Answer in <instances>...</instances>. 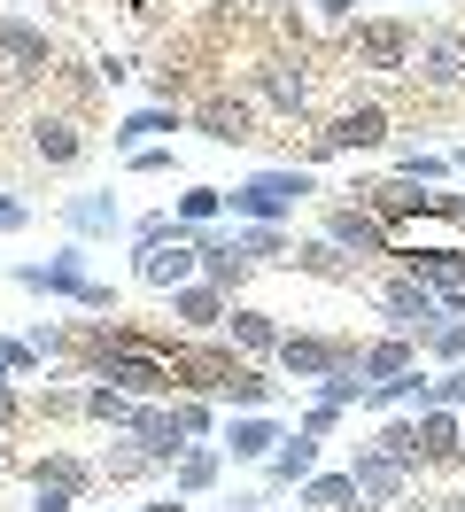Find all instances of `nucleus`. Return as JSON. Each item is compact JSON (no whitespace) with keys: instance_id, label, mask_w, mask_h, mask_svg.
Wrapping results in <instances>:
<instances>
[{"instance_id":"nucleus-1","label":"nucleus","mask_w":465,"mask_h":512,"mask_svg":"<svg viewBox=\"0 0 465 512\" xmlns=\"http://www.w3.org/2000/svg\"><path fill=\"white\" fill-rule=\"evenodd\" d=\"M303 202H318V171L310 163H264V171H248V179L225 187L233 225H287Z\"/></svg>"},{"instance_id":"nucleus-2","label":"nucleus","mask_w":465,"mask_h":512,"mask_svg":"<svg viewBox=\"0 0 465 512\" xmlns=\"http://www.w3.org/2000/svg\"><path fill=\"white\" fill-rule=\"evenodd\" d=\"M16 288L55 295V303H78V311H109V319H117V288L86 272V249H78V241H70V249H55L47 264H16Z\"/></svg>"},{"instance_id":"nucleus-3","label":"nucleus","mask_w":465,"mask_h":512,"mask_svg":"<svg viewBox=\"0 0 465 512\" xmlns=\"http://www.w3.org/2000/svg\"><path fill=\"white\" fill-rule=\"evenodd\" d=\"M419 55V32L403 24V16H357L349 24V63L372 70V78H403Z\"/></svg>"},{"instance_id":"nucleus-4","label":"nucleus","mask_w":465,"mask_h":512,"mask_svg":"<svg viewBox=\"0 0 465 512\" xmlns=\"http://www.w3.org/2000/svg\"><path fill=\"white\" fill-rule=\"evenodd\" d=\"M365 148H388V109H380V101H357V109H341V117H326V125L310 132L303 163L318 171L326 156H365Z\"/></svg>"},{"instance_id":"nucleus-5","label":"nucleus","mask_w":465,"mask_h":512,"mask_svg":"<svg viewBox=\"0 0 465 512\" xmlns=\"http://www.w3.org/2000/svg\"><path fill=\"white\" fill-rule=\"evenodd\" d=\"M279 373H287V381H326V373H349V365H357V342H341V334H279Z\"/></svg>"},{"instance_id":"nucleus-6","label":"nucleus","mask_w":465,"mask_h":512,"mask_svg":"<svg viewBox=\"0 0 465 512\" xmlns=\"http://www.w3.org/2000/svg\"><path fill=\"white\" fill-rule=\"evenodd\" d=\"M380 311H388V334H411V342H427L434 326L450 319V311L434 303V288H419L411 272H396V280H380Z\"/></svg>"},{"instance_id":"nucleus-7","label":"nucleus","mask_w":465,"mask_h":512,"mask_svg":"<svg viewBox=\"0 0 465 512\" xmlns=\"http://www.w3.org/2000/svg\"><path fill=\"white\" fill-rule=\"evenodd\" d=\"M132 272L148 280V288H186V280H202V256H194V225L171 233V241H148V249H132Z\"/></svg>"},{"instance_id":"nucleus-8","label":"nucleus","mask_w":465,"mask_h":512,"mask_svg":"<svg viewBox=\"0 0 465 512\" xmlns=\"http://www.w3.org/2000/svg\"><path fill=\"white\" fill-rule=\"evenodd\" d=\"M326 241H334L341 256H357V264H365V256H396L388 249V225L372 218L365 202H326Z\"/></svg>"},{"instance_id":"nucleus-9","label":"nucleus","mask_w":465,"mask_h":512,"mask_svg":"<svg viewBox=\"0 0 465 512\" xmlns=\"http://www.w3.org/2000/svg\"><path fill=\"white\" fill-rule=\"evenodd\" d=\"M186 125L202 132V140H217V148H248V140H256V101L248 94H210Z\"/></svg>"},{"instance_id":"nucleus-10","label":"nucleus","mask_w":465,"mask_h":512,"mask_svg":"<svg viewBox=\"0 0 465 512\" xmlns=\"http://www.w3.org/2000/svg\"><path fill=\"white\" fill-rule=\"evenodd\" d=\"M279 443H287L279 412H233L225 427H217V450H225V458H241V466H264Z\"/></svg>"},{"instance_id":"nucleus-11","label":"nucleus","mask_w":465,"mask_h":512,"mask_svg":"<svg viewBox=\"0 0 465 512\" xmlns=\"http://www.w3.org/2000/svg\"><path fill=\"white\" fill-rule=\"evenodd\" d=\"M411 78L434 86V94H450L465 86V32H419V55H411Z\"/></svg>"},{"instance_id":"nucleus-12","label":"nucleus","mask_w":465,"mask_h":512,"mask_svg":"<svg viewBox=\"0 0 465 512\" xmlns=\"http://www.w3.org/2000/svg\"><path fill=\"white\" fill-rule=\"evenodd\" d=\"M0 63L16 70V78H39V70L55 63V32L31 24V16H0Z\"/></svg>"},{"instance_id":"nucleus-13","label":"nucleus","mask_w":465,"mask_h":512,"mask_svg":"<svg viewBox=\"0 0 465 512\" xmlns=\"http://www.w3.org/2000/svg\"><path fill=\"white\" fill-rule=\"evenodd\" d=\"M349 481H357V497H365V512H388L396 505V497H411V489H419V481L403 474V466H388V458H380V450H357V458H349Z\"/></svg>"},{"instance_id":"nucleus-14","label":"nucleus","mask_w":465,"mask_h":512,"mask_svg":"<svg viewBox=\"0 0 465 512\" xmlns=\"http://www.w3.org/2000/svg\"><path fill=\"white\" fill-rule=\"evenodd\" d=\"M124 435H132V443L148 450V458H155V466H163V474H171V458H179V450L194 443V435H186V427H179V412H171V404H140Z\"/></svg>"},{"instance_id":"nucleus-15","label":"nucleus","mask_w":465,"mask_h":512,"mask_svg":"<svg viewBox=\"0 0 465 512\" xmlns=\"http://www.w3.org/2000/svg\"><path fill=\"white\" fill-rule=\"evenodd\" d=\"M403 272H411L419 288H434V303H442V311H465V249H427V256H403Z\"/></svg>"},{"instance_id":"nucleus-16","label":"nucleus","mask_w":465,"mask_h":512,"mask_svg":"<svg viewBox=\"0 0 465 512\" xmlns=\"http://www.w3.org/2000/svg\"><path fill=\"white\" fill-rule=\"evenodd\" d=\"M248 94L264 109H279V117H310V78L295 63H256L248 70Z\"/></svg>"},{"instance_id":"nucleus-17","label":"nucleus","mask_w":465,"mask_h":512,"mask_svg":"<svg viewBox=\"0 0 465 512\" xmlns=\"http://www.w3.org/2000/svg\"><path fill=\"white\" fill-rule=\"evenodd\" d=\"M225 311H233V295L210 288V280L171 288V326H179V334H217V326H225Z\"/></svg>"},{"instance_id":"nucleus-18","label":"nucleus","mask_w":465,"mask_h":512,"mask_svg":"<svg viewBox=\"0 0 465 512\" xmlns=\"http://www.w3.org/2000/svg\"><path fill=\"white\" fill-rule=\"evenodd\" d=\"M194 256H202V280H210V288H248V272H256V256H241V241H233V233H210V225H202V233H194Z\"/></svg>"},{"instance_id":"nucleus-19","label":"nucleus","mask_w":465,"mask_h":512,"mask_svg":"<svg viewBox=\"0 0 465 512\" xmlns=\"http://www.w3.org/2000/svg\"><path fill=\"white\" fill-rule=\"evenodd\" d=\"M171 132H186V109L179 101H148V109H132V117H117V140L124 156H140V148H155V140H171Z\"/></svg>"},{"instance_id":"nucleus-20","label":"nucleus","mask_w":465,"mask_h":512,"mask_svg":"<svg viewBox=\"0 0 465 512\" xmlns=\"http://www.w3.org/2000/svg\"><path fill=\"white\" fill-rule=\"evenodd\" d=\"M31 156L47 163V171L86 163V125H78V117H31Z\"/></svg>"},{"instance_id":"nucleus-21","label":"nucleus","mask_w":465,"mask_h":512,"mask_svg":"<svg viewBox=\"0 0 465 512\" xmlns=\"http://www.w3.org/2000/svg\"><path fill=\"white\" fill-rule=\"evenodd\" d=\"M419 365V342L411 334H380V342H357V381L380 388V381H396V373H411Z\"/></svg>"},{"instance_id":"nucleus-22","label":"nucleus","mask_w":465,"mask_h":512,"mask_svg":"<svg viewBox=\"0 0 465 512\" xmlns=\"http://www.w3.org/2000/svg\"><path fill=\"white\" fill-rule=\"evenodd\" d=\"M318 474V435H303V427H287V443L264 458V481L272 489H303V481Z\"/></svg>"},{"instance_id":"nucleus-23","label":"nucleus","mask_w":465,"mask_h":512,"mask_svg":"<svg viewBox=\"0 0 465 512\" xmlns=\"http://www.w3.org/2000/svg\"><path fill=\"white\" fill-rule=\"evenodd\" d=\"M295 505H303V512H365V497H357L349 466H318V474L295 489Z\"/></svg>"},{"instance_id":"nucleus-24","label":"nucleus","mask_w":465,"mask_h":512,"mask_svg":"<svg viewBox=\"0 0 465 512\" xmlns=\"http://www.w3.org/2000/svg\"><path fill=\"white\" fill-rule=\"evenodd\" d=\"M225 334H233V350H241V357H272L287 326H279L272 311H256V303H233V311H225Z\"/></svg>"},{"instance_id":"nucleus-25","label":"nucleus","mask_w":465,"mask_h":512,"mask_svg":"<svg viewBox=\"0 0 465 512\" xmlns=\"http://www.w3.org/2000/svg\"><path fill=\"white\" fill-rule=\"evenodd\" d=\"M411 419H419V450H427V466H458V458H465V427H458V412L427 404V412H411Z\"/></svg>"},{"instance_id":"nucleus-26","label":"nucleus","mask_w":465,"mask_h":512,"mask_svg":"<svg viewBox=\"0 0 465 512\" xmlns=\"http://www.w3.org/2000/svg\"><path fill=\"white\" fill-rule=\"evenodd\" d=\"M62 225H70L78 241H109L124 225V210H117V194H70V202H62Z\"/></svg>"},{"instance_id":"nucleus-27","label":"nucleus","mask_w":465,"mask_h":512,"mask_svg":"<svg viewBox=\"0 0 465 512\" xmlns=\"http://www.w3.org/2000/svg\"><path fill=\"white\" fill-rule=\"evenodd\" d=\"M217 474H225V450H217V443H186L179 458H171V489H179V497L217 489Z\"/></svg>"},{"instance_id":"nucleus-28","label":"nucleus","mask_w":465,"mask_h":512,"mask_svg":"<svg viewBox=\"0 0 465 512\" xmlns=\"http://www.w3.org/2000/svg\"><path fill=\"white\" fill-rule=\"evenodd\" d=\"M217 404H225V412H279V381H272V373H256V365H241L233 381L217 388Z\"/></svg>"},{"instance_id":"nucleus-29","label":"nucleus","mask_w":465,"mask_h":512,"mask_svg":"<svg viewBox=\"0 0 465 512\" xmlns=\"http://www.w3.org/2000/svg\"><path fill=\"white\" fill-rule=\"evenodd\" d=\"M372 450H380L388 466H403V474H411V481L427 474V450H419V419H388V427L372 435Z\"/></svg>"},{"instance_id":"nucleus-30","label":"nucleus","mask_w":465,"mask_h":512,"mask_svg":"<svg viewBox=\"0 0 465 512\" xmlns=\"http://www.w3.org/2000/svg\"><path fill=\"white\" fill-rule=\"evenodd\" d=\"M31 481H55V489H70V497H93V481H101V466H86L78 450H47L39 458V474Z\"/></svg>"},{"instance_id":"nucleus-31","label":"nucleus","mask_w":465,"mask_h":512,"mask_svg":"<svg viewBox=\"0 0 465 512\" xmlns=\"http://www.w3.org/2000/svg\"><path fill=\"white\" fill-rule=\"evenodd\" d=\"M132 412H140V404H132L124 388H109V381H86V419H93V427H132Z\"/></svg>"},{"instance_id":"nucleus-32","label":"nucleus","mask_w":465,"mask_h":512,"mask_svg":"<svg viewBox=\"0 0 465 512\" xmlns=\"http://www.w3.org/2000/svg\"><path fill=\"white\" fill-rule=\"evenodd\" d=\"M171 218L194 225V233H202V225H217V218H225V187H186L179 202H171Z\"/></svg>"},{"instance_id":"nucleus-33","label":"nucleus","mask_w":465,"mask_h":512,"mask_svg":"<svg viewBox=\"0 0 465 512\" xmlns=\"http://www.w3.org/2000/svg\"><path fill=\"white\" fill-rule=\"evenodd\" d=\"M233 241H241V256H256V264H279L295 233H287V225H233Z\"/></svg>"},{"instance_id":"nucleus-34","label":"nucleus","mask_w":465,"mask_h":512,"mask_svg":"<svg viewBox=\"0 0 465 512\" xmlns=\"http://www.w3.org/2000/svg\"><path fill=\"white\" fill-rule=\"evenodd\" d=\"M419 357H434V365H465V311H450V319L434 326L427 342H419Z\"/></svg>"},{"instance_id":"nucleus-35","label":"nucleus","mask_w":465,"mask_h":512,"mask_svg":"<svg viewBox=\"0 0 465 512\" xmlns=\"http://www.w3.org/2000/svg\"><path fill=\"white\" fill-rule=\"evenodd\" d=\"M396 179H419V187H442V179H450V156H434V148H396Z\"/></svg>"},{"instance_id":"nucleus-36","label":"nucleus","mask_w":465,"mask_h":512,"mask_svg":"<svg viewBox=\"0 0 465 512\" xmlns=\"http://www.w3.org/2000/svg\"><path fill=\"white\" fill-rule=\"evenodd\" d=\"M295 256H303L310 272H326V280H357V256H341L334 241H326V233H318V241H303Z\"/></svg>"},{"instance_id":"nucleus-37","label":"nucleus","mask_w":465,"mask_h":512,"mask_svg":"<svg viewBox=\"0 0 465 512\" xmlns=\"http://www.w3.org/2000/svg\"><path fill=\"white\" fill-rule=\"evenodd\" d=\"M171 412H179V427L194 443H217V404L210 396H171Z\"/></svg>"},{"instance_id":"nucleus-38","label":"nucleus","mask_w":465,"mask_h":512,"mask_svg":"<svg viewBox=\"0 0 465 512\" xmlns=\"http://www.w3.org/2000/svg\"><path fill=\"white\" fill-rule=\"evenodd\" d=\"M39 419H86V381H55V388H39Z\"/></svg>"},{"instance_id":"nucleus-39","label":"nucleus","mask_w":465,"mask_h":512,"mask_svg":"<svg viewBox=\"0 0 465 512\" xmlns=\"http://www.w3.org/2000/svg\"><path fill=\"white\" fill-rule=\"evenodd\" d=\"M310 396H318V404H334V412H349V404H365V381H357V365H349V373H326Z\"/></svg>"},{"instance_id":"nucleus-40","label":"nucleus","mask_w":465,"mask_h":512,"mask_svg":"<svg viewBox=\"0 0 465 512\" xmlns=\"http://www.w3.org/2000/svg\"><path fill=\"white\" fill-rule=\"evenodd\" d=\"M101 474H109V481H148V474H163V466L132 443V450H109V458H101Z\"/></svg>"},{"instance_id":"nucleus-41","label":"nucleus","mask_w":465,"mask_h":512,"mask_svg":"<svg viewBox=\"0 0 465 512\" xmlns=\"http://www.w3.org/2000/svg\"><path fill=\"white\" fill-rule=\"evenodd\" d=\"M0 357H8V373H39V365H47L31 334H0Z\"/></svg>"},{"instance_id":"nucleus-42","label":"nucleus","mask_w":465,"mask_h":512,"mask_svg":"<svg viewBox=\"0 0 465 512\" xmlns=\"http://www.w3.org/2000/svg\"><path fill=\"white\" fill-rule=\"evenodd\" d=\"M171 233H186V225L171 218V210H148V218L132 225V249H148V241H171Z\"/></svg>"},{"instance_id":"nucleus-43","label":"nucleus","mask_w":465,"mask_h":512,"mask_svg":"<svg viewBox=\"0 0 465 512\" xmlns=\"http://www.w3.org/2000/svg\"><path fill=\"white\" fill-rule=\"evenodd\" d=\"M434 404H442V412H465V365L434 373Z\"/></svg>"},{"instance_id":"nucleus-44","label":"nucleus","mask_w":465,"mask_h":512,"mask_svg":"<svg viewBox=\"0 0 465 512\" xmlns=\"http://www.w3.org/2000/svg\"><path fill=\"white\" fill-rule=\"evenodd\" d=\"M31 512H78V497L55 489V481H31Z\"/></svg>"},{"instance_id":"nucleus-45","label":"nucleus","mask_w":465,"mask_h":512,"mask_svg":"<svg viewBox=\"0 0 465 512\" xmlns=\"http://www.w3.org/2000/svg\"><path fill=\"white\" fill-rule=\"evenodd\" d=\"M334 427H341V412H334V404H318V396H310V404H303V435H318V443H326Z\"/></svg>"},{"instance_id":"nucleus-46","label":"nucleus","mask_w":465,"mask_h":512,"mask_svg":"<svg viewBox=\"0 0 465 512\" xmlns=\"http://www.w3.org/2000/svg\"><path fill=\"white\" fill-rule=\"evenodd\" d=\"M124 163H132V171H171L179 156H171V140H155V148H140V156H124Z\"/></svg>"},{"instance_id":"nucleus-47","label":"nucleus","mask_w":465,"mask_h":512,"mask_svg":"<svg viewBox=\"0 0 465 512\" xmlns=\"http://www.w3.org/2000/svg\"><path fill=\"white\" fill-rule=\"evenodd\" d=\"M31 342H39V357H70V334H62V326H31Z\"/></svg>"},{"instance_id":"nucleus-48","label":"nucleus","mask_w":465,"mask_h":512,"mask_svg":"<svg viewBox=\"0 0 465 512\" xmlns=\"http://www.w3.org/2000/svg\"><path fill=\"white\" fill-rule=\"evenodd\" d=\"M16 419H24V396H16V381H0V435H8Z\"/></svg>"},{"instance_id":"nucleus-49","label":"nucleus","mask_w":465,"mask_h":512,"mask_svg":"<svg viewBox=\"0 0 465 512\" xmlns=\"http://www.w3.org/2000/svg\"><path fill=\"white\" fill-rule=\"evenodd\" d=\"M93 78H101V86H124V78H132V63H124V55H101V70H93Z\"/></svg>"},{"instance_id":"nucleus-50","label":"nucleus","mask_w":465,"mask_h":512,"mask_svg":"<svg viewBox=\"0 0 465 512\" xmlns=\"http://www.w3.org/2000/svg\"><path fill=\"white\" fill-rule=\"evenodd\" d=\"M24 218H31L24 202H16V194H0V233H16V225H24Z\"/></svg>"},{"instance_id":"nucleus-51","label":"nucleus","mask_w":465,"mask_h":512,"mask_svg":"<svg viewBox=\"0 0 465 512\" xmlns=\"http://www.w3.org/2000/svg\"><path fill=\"white\" fill-rule=\"evenodd\" d=\"M318 8H326L334 24H357V0H318Z\"/></svg>"},{"instance_id":"nucleus-52","label":"nucleus","mask_w":465,"mask_h":512,"mask_svg":"<svg viewBox=\"0 0 465 512\" xmlns=\"http://www.w3.org/2000/svg\"><path fill=\"white\" fill-rule=\"evenodd\" d=\"M140 512H186V497L171 489V497H155V505H140Z\"/></svg>"},{"instance_id":"nucleus-53","label":"nucleus","mask_w":465,"mask_h":512,"mask_svg":"<svg viewBox=\"0 0 465 512\" xmlns=\"http://www.w3.org/2000/svg\"><path fill=\"white\" fill-rule=\"evenodd\" d=\"M225 512H264V497H233V505H225Z\"/></svg>"},{"instance_id":"nucleus-54","label":"nucleus","mask_w":465,"mask_h":512,"mask_svg":"<svg viewBox=\"0 0 465 512\" xmlns=\"http://www.w3.org/2000/svg\"><path fill=\"white\" fill-rule=\"evenodd\" d=\"M434 512H465V497H434Z\"/></svg>"},{"instance_id":"nucleus-55","label":"nucleus","mask_w":465,"mask_h":512,"mask_svg":"<svg viewBox=\"0 0 465 512\" xmlns=\"http://www.w3.org/2000/svg\"><path fill=\"white\" fill-rule=\"evenodd\" d=\"M0 381H8V357H0Z\"/></svg>"},{"instance_id":"nucleus-56","label":"nucleus","mask_w":465,"mask_h":512,"mask_svg":"<svg viewBox=\"0 0 465 512\" xmlns=\"http://www.w3.org/2000/svg\"><path fill=\"white\" fill-rule=\"evenodd\" d=\"M8 8H24V0H8Z\"/></svg>"}]
</instances>
